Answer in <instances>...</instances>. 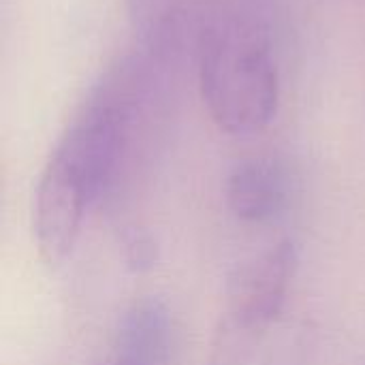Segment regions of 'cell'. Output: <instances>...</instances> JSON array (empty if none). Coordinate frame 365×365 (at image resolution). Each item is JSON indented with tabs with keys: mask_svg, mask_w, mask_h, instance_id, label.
Returning <instances> with one entry per match:
<instances>
[{
	"mask_svg": "<svg viewBox=\"0 0 365 365\" xmlns=\"http://www.w3.org/2000/svg\"><path fill=\"white\" fill-rule=\"evenodd\" d=\"M201 98L233 137L261 133L276 118L280 77L265 24L237 6L214 4L197 21Z\"/></svg>",
	"mask_w": 365,
	"mask_h": 365,
	"instance_id": "1",
	"label": "cell"
},
{
	"mask_svg": "<svg viewBox=\"0 0 365 365\" xmlns=\"http://www.w3.org/2000/svg\"><path fill=\"white\" fill-rule=\"evenodd\" d=\"M289 199V173L272 156L246 158L233 167L227 180L231 212L246 222L274 220Z\"/></svg>",
	"mask_w": 365,
	"mask_h": 365,
	"instance_id": "4",
	"label": "cell"
},
{
	"mask_svg": "<svg viewBox=\"0 0 365 365\" xmlns=\"http://www.w3.org/2000/svg\"><path fill=\"white\" fill-rule=\"evenodd\" d=\"M88 207L92 205L75 182L43 167L34 192L32 229L38 255L47 265H60L71 257Z\"/></svg>",
	"mask_w": 365,
	"mask_h": 365,
	"instance_id": "3",
	"label": "cell"
},
{
	"mask_svg": "<svg viewBox=\"0 0 365 365\" xmlns=\"http://www.w3.org/2000/svg\"><path fill=\"white\" fill-rule=\"evenodd\" d=\"M171 340L169 308L158 297L133 302L118 321L113 365H165Z\"/></svg>",
	"mask_w": 365,
	"mask_h": 365,
	"instance_id": "5",
	"label": "cell"
},
{
	"mask_svg": "<svg viewBox=\"0 0 365 365\" xmlns=\"http://www.w3.org/2000/svg\"><path fill=\"white\" fill-rule=\"evenodd\" d=\"M122 252L130 272H150L158 261V246L154 237L143 229H128L122 237Z\"/></svg>",
	"mask_w": 365,
	"mask_h": 365,
	"instance_id": "6",
	"label": "cell"
},
{
	"mask_svg": "<svg viewBox=\"0 0 365 365\" xmlns=\"http://www.w3.org/2000/svg\"><path fill=\"white\" fill-rule=\"evenodd\" d=\"M297 265L299 255L295 244L282 240L237 267L229 280L227 310L218 323L259 342L282 312Z\"/></svg>",
	"mask_w": 365,
	"mask_h": 365,
	"instance_id": "2",
	"label": "cell"
}]
</instances>
